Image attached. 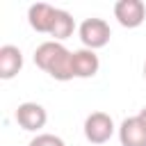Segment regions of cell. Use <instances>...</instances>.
Listing matches in <instances>:
<instances>
[{
    "instance_id": "obj_1",
    "label": "cell",
    "mask_w": 146,
    "mask_h": 146,
    "mask_svg": "<svg viewBox=\"0 0 146 146\" xmlns=\"http://www.w3.org/2000/svg\"><path fill=\"white\" fill-rule=\"evenodd\" d=\"M34 64L59 82L73 80V52L59 41H43L34 50Z\"/></svg>"
},
{
    "instance_id": "obj_2",
    "label": "cell",
    "mask_w": 146,
    "mask_h": 146,
    "mask_svg": "<svg viewBox=\"0 0 146 146\" xmlns=\"http://www.w3.org/2000/svg\"><path fill=\"white\" fill-rule=\"evenodd\" d=\"M80 41L84 43V48L89 50H96V48H103L110 43V36H112V30L107 25L105 18H98V16H91V18H84L80 23Z\"/></svg>"
},
{
    "instance_id": "obj_3",
    "label": "cell",
    "mask_w": 146,
    "mask_h": 146,
    "mask_svg": "<svg viewBox=\"0 0 146 146\" xmlns=\"http://www.w3.org/2000/svg\"><path fill=\"white\" fill-rule=\"evenodd\" d=\"M114 135V121L105 112H91L84 119V137L91 144H105Z\"/></svg>"
},
{
    "instance_id": "obj_4",
    "label": "cell",
    "mask_w": 146,
    "mask_h": 146,
    "mask_svg": "<svg viewBox=\"0 0 146 146\" xmlns=\"http://www.w3.org/2000/svg\"><path fill=\"white\" fill-rule=\"evenodd\" d=\"M114 18L128 30L139 27L146 21V5L141 0H119L114 5Z\"/></svg>"
},
{
    "instance_id": "obj_5",
    "label": "cell",
    "mask_w": 146,
    "mask_h": 146,
    "mask_svg": "<svg viewBox=\"0 0 146 146\" xmlns=\"http://www.w3.org/2000/svg\"><path fill=\"white\" fill-rule=\"evenodd\" d=\"M16 123L23 128V130H30V132H36V130H41L43 125H46V121H48V112L43 110V105H39V103H21L18 107H16Z\"/></svg>"
},
{
    "instance_id": "obj_6",
    "label": "cell",
    "mask_w": 146,
    "mask_h": 146,
    "mask_svg": "<svg viewBox=\"0 0 146 146\" xmlns=\"http://www.w3.org/2000/svg\"><path fill=\"white\" fill-rule=\"evenodd\" d=\"M121 146H146V123L137 116H128L119 125Z\"/></svg>"
},
{
    "instance_id": "obj_7",
    "label": "cell",
    "mask_w": 146,
    "mask_h": 146,
    "mask_svg": "<svg viewBox=\"0 0 146 146\" xmlns=\"http://www.w3.org/2000/svg\"><path fill=\"white\" fill-rule=\"evenodd\" d=\"M55 14H57V7L48 5V2H36L27 9V23L32 30H36L41 34H50L52 23H55Z\"/></svg>"
},
{
    "instance_id": "obj_8",
    "label": "cell",
    "mask_w": 146,
    "mask_h": 146,
    "mask_svg": "<svg viewBox=\"0 0 146 146\" xmlns=\"http://www.w3.org/2000/svg\"><path fill=\"white\" fill-rule=\"evenodd\" d=\"M100 68V59L94 50L80 48L73 52V78H94Z\"/></svg>"
},
{
    "instance_id": "obj_9",
    "label": "cell",
    "mask_w": 146,
    "mask_h": 146,
    "mask_svg": "<svg viewBox=\"0 0 146 146\" xmlns=\"http://www.w3.org/2000/svg\"><path fill=\"white\" fill-rule=\"evenodd\" d=\"M23 68V52L21 48L7 43L0 48V78L2 80H11L18 75V71Z\"/></svg>"
},
{
    "instance_id": "obj_10",
    "label": "cell",
    "mask_w": 146,
    "mask_h": 146,
    "mask_svg": "<svg viewBox=\"0 0 146 146\" xmlns=\"http://www.w3.org/2000/svg\"><path fill=\"white\" fill-rule=\"evenodd\" d=\"M73 30H75V21H73V16L66 11V9H57V14H55V23H52V30H50V36H52V41H64V39H68L71 34H73Z\"/></svg>"
},
{
    "instance_id": "obj_11",
    "label": "cell",
    "mask_w": 146,
    "mask_h": 146,
    "mask_svg": "<svg viewBox=\"0 0 146 146\" xmlns=\"http://www.w3.org/2000/svg\"><path fill=\"white\" fill-rule=\"evenodd\" d=\"M27 146H66V144H64V139H62V137H57V135L41 132V135H36Z\"/></svg>"
},
{
    "instance_id": "obj_12",
    "label": "cell",
    "mask_w": 146,
    "mask_h": 146,
    "mask_svg": "<svg viewBox=\"0 0 146 146\" xmlns=\"http://www.w3.org/2000/svg\"><path fill=\"white\" fill-rule=\"evenodd\" d=\"M139 119L146 123V107H141V112H139Z\"/></svg>"
},
{
    "instance_id": "obj_13",
    "label": "cell",
    "mask_w": 146,
    "mask_h": 146,
    "mask_svg": "<svg viewBox=\"0 0 146 146\" xmlns=\"http://www.w3.org/2000/svg\"><path fill=\"white\" fill-rule=\"evenodd\" d=\"M144 78H146V62H144Z\"/></svg>"
}]
</instances>
